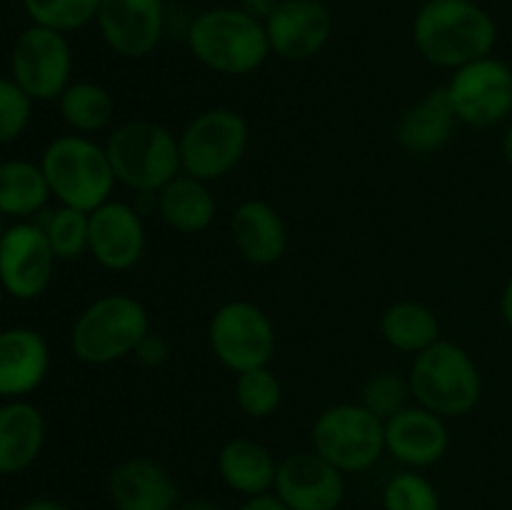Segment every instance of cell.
Returning <instances> with one entry per match:
<instances>
[{"label":"cell","instance_id":"5bb4252c","mask_svg":"<svg viewBox=\"0 0 512 510\" xmlns=\"http://www.w3.org/2000/svg\"><path fill=\"white\" fill-rule=\"evenodd\" d=\"M273 493L290 510H340L345 500V473L315 450L290 453L278 463Z\"/></svg>","mask_w":512,"mask_h":510},{"label":"cell","instance_id":"2e32d148","mask_svg":"<svg viewBox=\"0 0 512 510\" xmlns=\"http://www.w3.org/2000/svg\"><path fill=\"white\" fill-rule=\"evenodd\" d=\"M270 53L290 63L315 58L333 35V15L318 0H280L265 23Z\"/></svg>","mask_w":512,"mask_h":510},{"label":"cell","instance_id":"60d3db41","mask_svg":"<svg viewBox=\"0 0 512 510\" xmlns=\"http://www.w3.org/2000/svg\"><path fill=\"white\" fill-rule=\"evenodd\" d=\"M5 295H8V293H5V288H3V283H0V305H3V298H5Z\"/></svg>","mask_w":512,"mask_h":510},{"label":"cell","instance_id":"9c48e42d","mask_svg":"<svg viewBox=\"0 0 512 510\" xmlns=\"http://www.w3.org/2000/svg\"><path fill=\"white\" fill-rule=\"evenodd\" d=\"M208 343L215 360L230 373L270 365L278 345L275 325L260 305L230 300L213 313L208 323Z\"/></svg>","mask_w":512,"mask_h":510},{"label":"cell","instance_id":"4fadbf2b","mask_svg":"<svg viewBox=\"0 0 512 510\" xmlns=\"http://www.w3.org/2000/svg\"><path fill=\"white\" fill-rule=\"evenodd\" d=\"M165 18V0H103L95 25L115 55L135 60L158 48Z\"/></svg>","mask_w":512,"mask_h":510},{"label":"cell","instance_id":"7402d4cb","mask_svg":"<svg viewBox=\"0 0 512 510\" xmlns=\"http://www.w3.org/2000/svg\"><path fill=\"white\" fill-rule=\"evenodd\" d=\"M455 125H458V115L450 105L448 93L445 88H438L430 90L400 115L395 138L408 153L433 155L450 143Z\"/></svg>","mask_w":512,"mask_h":510},{"label":"cell","instance_id":"1f68e13d","mask_svg":"<svg viewBox=\"0 0 512 510\" xmlns=\"http://www.w3.org/2000/svg\"><path fill=\"white\" fill-rule=\"evenodd\" d=\"M408 398H413L408 375L403 378L395 370H378V373H373L365 380L363 393H360V405H365L380 420H388L390 415H395L408 405Z\"/></svg>","mask_w":512,"mask_h":510},{"label":"cell","instance_id":"603a6c76","mask_svg":"<svg viewBox=\"0 0 512 510\" xmlns=\"http://www.w3.org/2000/svg\"><path fill=\"white\" fill-rule=\"evenodd\" d=\"M278 460L253 438H233L220 448L218 475L233 493L243 498L273 493Z\"/></svg>","mask_w":512,"mask_h":510},{"label":"cell","instance_id":"8d00e7d4","mask_svg":"<svg viewBox=\"0 0 512 510\" xmlns=\"http://www.w3.org/2000/svg\"><path fill=\"white\" fill-rule=\"evenodd\" d=\"M15 510H70L63 500H55V498H33L28 503L18 505Z\"/></svg>","mask_w":512,"mask_h":510},{"label":"cell","instance_id":"52a82bcc","mask_svg":"<svg viewBox=\"0 0 512 510\" xmlns=\"http://www.w3.org/2000/svg\"><path fill=\"white\" fill-rule=\"evenodd\" d=\"M313 450L345 475L365 473L385 453V420L360 403H338L315 418Z\"/></svg>","mask_w":512,"mask_h":510},{"label":"cell","instance_id":"b9f144b4","mask_svg":"<svg viewBox=\"0 0 512 510\" xmlns=\"http://www.w3.org/2000/svg\"><path fill=\"white\" fill-rule=\"evenodd\" d=\"M3 233H5V223H3V215H0V238H3Z\"/></svg>","mask_w":512,"mask_h":510},{"label":"cell","instance_id":"7c38bea8","mask_svg":"<svg viewBox=\"0 0 512 510\" xmlns=\"http://www.w3.org/2000/svg\"><path fill=\"white\" fill-rule=\"evenodd\" d=\"M58 258L33 220L8 225L0 238V283L18 300H35L48 290Z\"/></svg>","mask_w":512,"mask_h":510},{"label":"cell","instance_id":"836d02e7","mask_svg":"<svg viewBox=\"0 0 512 510\" xmlns=\"http://www.w3.org/2000/svg\"><path fill=\"white\" fill-rule=\"evenodd\" d=\"M133 355L140 360V363L148 365V368H158V365H163L165 360H168L170 348L163 340V335L148 333L143 340H140V345L135 348Z\"/></svg>","mask_w":512,"mask_h":510},{"label":"cell","instance_id":"9a60e30c","mask_svg":"<svg viewBox=\"0 0 512 510\" xmlns=\"http://www.w3.org/2000/svg\"><path fill=\"white\" fill-rule=\"evenodd\" d=\"M145 243V223L133 205L110 198L90 213L88 253L100 268L115 273L135 268L145 253Z\"/></svg>","mask_w":512,"mask_h":510},{"label":"cell","instance_id":"4dcf8cb0","mask_svg":"<svg viewBox=\"0 0 512 510\" xmlns=\"http://www.w3.org/2000/svg\"><path fill=\"white\" fill-rule=\"evenodd\" d=\"M440 493L420 470L405 468L383 488V510H440Z\"/></svg>","mask_w":512,"mask_h":510},{"label":"cell","instance_id":"ba28073f","mask_svg":"<svg viewBox=\"0 0 512 510\" xmlns=\"http://www.w3.org/2000/svg\"><path fill=\"white\" fill-rule=\"evenodd\" d=\"M248 143V120L238 110H203L178 135L183 173L205 180V183L225 178L240 165Z\"/></svg>","mask_w":512,"mask_h":510},{"label":"cell","instance_id":"30bf717a","mask_svg":"<svg viewBox=\"0 0 512 510\" xmlns=\"http://www.w3.org/2000/svg\"><path fill=\"white\" fill-rule=\"evenodd\" d=\"M73 75V48L60 30L30 23L10 50V78L30 100H58Z\"/></svg>","mask_w":512,"mask_h":510},{"label":"cell","instance_id":"277c9868","mask_svg":"<svg viewBox=\"0 0 512 510\" xmlns=\"http://www.w3.org/2000/svg\"><path fill=\"white\" fill-rule=\"evenodd\" d=\"M150 333V315L138 298L108 293L85 305L70 328V348L85 365H110L135 353Z\"/></svg>","mask_w":512,"mask_h":510},{"label":"cell","instance_id":"d590c367","mask_svg":"<svg viewBox=\"0 0 512 510\" xmlns=\"http://www.w3.org/2000/svg\"><path fill=\"white\" fill-rule=\"evenodd\" d=\"M238 510H290V508L275 493H263V495H253V498H245Z\"/></svg>","mask_w":512,"mask_h":510},{"label":"cell","instance_id":"cb8c5ba5","mask_svg":"<svg viewBox=\"0 0 512 510\" xmlns=\"http://www.w3.org/2000/svg\"><path fill=\"white\" fill-rule=\"evenodd\" d=\"M158 213L165 225L178 233L198 235L213 225L218 205L205 180L180 173L158 195Z\"/></svg>","mask_w":512,"mask_h":510},{"label":"cell","instance_id":"f35d334b","mask_svg":"<svg viewBox=\"0 0 512 510\" xmlns=\"http://www.w3.org/2000/svg\"><path fill=\"white\" fill-rule=\"evenodd\" d=\"M178 510H223L218 503H213V500H205V498H198V500H185V503L178 505Z\"/></svg>","mask_w":512,"mask_h":510},{"label":"cell","instance_id":"f1b7e54d","mask_svg":"<svg viewBox=\"0 0 512 510\" xmlns=\"http://www.w3.org/2000/svg\"><path fill=\"white\" fill-rule=\"evenodd\" d=\"M235 403L248 418L265 420L283 403V385L280 378L263 365V368L245 370L235 378Z\"/></svg>","mask_w":512,"mask_h":510},{"label":"cell","instance_id":"7bdbcfd3","mask_svg":"<svg viewBox=\"0 0 512 510\" xmlns=\"http://www.w3.org/2000/svg\"><path fill=\"white\" fill-rule=\"evenodd\" d=\"M318 3H325V5H328V3H335V0H318Z\"/></svg>","mask_w":512,"mask_h":510},{"label":"cell","instance_id":"ee69618b","mask_svg":"<svg viewBox=\"0 0 512 510\" xmlns=\"http://www.w3.org/2000/svg\"><path fill=\"white\" fill-rule=\"evenodd\" d=\"M420 3H425V0H420Z\"/></svg>","mask_w":512,"mask_h":510},{"label":"cell","instance_id":"8fae6325","mask_svg":"<svg viewBox=\"0 0 512 510\" xmlns=\"http://www.w3.org/2000/svg\"><path fill=\"white\" fill-rule=\"evenodd\" d=\"M458 123L493 128L512 115V68L495 55L453 70L445 85Z\"/></svg>","mask_w":512,"mask_h":510},{"label":"cell","instance_id":"ab89813d","mask_svg":"<svg viewBox=\"0 0 512 510\" xmlns=\"http://www.w3.org/2000/svg\"><path fill=\"white\" fill-rule=\"evenodd\" d=\"M500 150H503V158H505V163H508V168L512 170V123L508 125V130H505V135H503V143H500Z\"/></svg>","mask_w":512,"mask_h":510},{"label":"cell","instance_id":"5b68a950","mask_svg":"<svg viewBox=\"0 0 512 510\" xmlns=\"http://www.w3.org/2000/svg\"><path fill=\"white\" fill-rule=\"evenodd\" d=\"M115 180L135 193L158 195L183 173L178 135L155 120H128L105 143Z\"/></svg>","mask_w":512,"mask_h":510},{"label":"cell","instance_id":"ac0fdd59","mask_svg":"<svg viewBox=\"0 0 512 510\" xmlns=\"http://www.w3.org/2000/svg\"><path fill=\"white\" fill-rule=\"evenodd\" d=\"M108 498L115 510H178L183 503L173 473L148 455L125 458L110 470Z\"/></svg>","mask_w":512,"mask_h":510},{"label":"cell","instance_id":"d6a6232c","mask_svg":"<svg viewBox=\"0 0 512 510\" xmlns=\"http://www.w3.org/2000/svg\"><path fill=\"white\" fill-rule=\"evenodd\" d=\"M33 115V100L15 85L13 78L0 75V145H8L25 133Z\"/></svg>","mask_w":512,"mask_h":510},{"label":"cell","instance_id":"e575fe53","mask_svg":"<svg viewBox=\"0 0 512 510\" xmlns=\"http://www.w3.org/2000/svg\"><path fill=\"white\" fill-rule=\"evenodd\" d=\"M280 0H238V8L243 10L245 15H250L253 20H258V23H268L270 15L278 10Z\"/></svg>","mask_w":512,"mask_h":510},{"label":"cell","instance_id":"83f0119b","mask_svg":"<svg viewBox=\"0 0 512 510\" xmlns=\"http://www.w3.org/2000/svg\"><path fill=\"white\" fill-rule=\"evenodd\" d=\"M43 218L35 223L43 228L50 248H53L58 260H78L88 253V235H90V213L68 205H58L55 210L40 213Z\"/></svg>","mask_w":512,"mask_h":510},{"label":"cell","instance_id":"484cf974","mask_svg":"<svg viewBox=\"0 0 512 510\" xmlns=\"http://www.w3.org/2000/svg\"><path fill=\"white\" fill-rule=\"evenodd\" d=\"M380 333L390 348L418 355L440 340V320L418 300H398L380 315Z\"/></svg>","mask_w":512,"mask_h":510},{"label":"cell","instance_id":"4316f807","mask_svg":"<svg viewBox=\"0 0 512 510\" xmlns=\"http://www.w3.org/2000/svg\"><path fill=\"white\" fill-rule=\"evenodd\" d=\"M65 125L78 135H93L108 128L115 118V100L108 88L93 80H78L58 98Z\"/></svg>","mask_w":512,"mask_h":510},{"label":"cell","instance_id":"44dd1931","mask_svg":"<svg viewBox=\"0 0 512 510\" xmlns=\"http://www.w3.org/2000/svg\"><path fill=\"white\" fill-rule=\"evenodd\" d=\"M45 418L30 400L0 405V475H18L40 458L45 445Z\"/></svg>","mask_w":512,"mask_h":510},{"label":"cell","instance_id":"d6986e66","mask_svg":"<svg viewBox=\"0 0 512 510\" xmlns=\"http://www.w3.org/2000/svg\"><path fill=\"white\" fill-rule=\"evenodd\" d=\"M50 370L48 340L33 328L0 330V398L20 400L38 390Z\"/></svg>","mask_w":512,"mask_h":510},{"label":"cell","instance_id":"7a4b0ae2","mask_svg":"<svg viewBox=\"0 0 512 510\" xmlns=\"http://www.w3.org/2000/svg\"><path fill=\"white\" fill-rule=\"evenodd\" d=\"M188 50L218 75H250L270 58L265 25L235 8H210L188 28Z\"/></svg>","mask_w":512,"mask_h":510},{"label":"cell","instance_id":"f546056e","mask_svg":"<svg viewBox=\"0 0 512 510\" xmlns=\"http://www.w3.org/2000/svg\"><path fill=\"white\" fill-rule=\"evenodd\" d=\"M103 0H23V10L33 25L75 33L95 23Z\"/></svg>","mask_w":512,"mask_h":510},{"label":"cell","instance_id":"3957f363","mask_svg":"<svg viewBox=\"0 0 512 510\" xmlns=\"http://www.w3.org/2000/svg\"><path fill=\"white\" fill-rule=\"evenodd\" d=\"M40 168L48 180L50 195L60 205L93 213L113 198L115 173L105 145L90 135H60L50 140L40 155Z\"/></svg>","mask_w":512,"mask_h":510},{"label":"cell","instance_id":"d4e9b609","mask_svg":"<svg viewBox=\"0 0 512 510\" xmlns=\"http://www.w3.org/2000/svg\"><path fill=\"white\" fill-rule=\"evenodd\" d=\"M53 198L40 163L3 160L0 163V215L28 220L40 215Z\"/></svg>","mask_w":512,"mask_h":510},{"label":"cell","instance_id":"8992f818","mask_svg":"<svg viewBox=\"0 0 512 510\" xmlns=\"http://www.w3.org/2000/svg\"><path fill=\"white\" fill-rule=\"evenodd\" d=\"M408 383L415 403L445 420L468 415L483 395V375L473 355L443 338L415 355Z\"/></svg>","mask_w":512,"mask_h":510},{"label":"cell","instance_id":"ffe728a7","mask_svg":"<svg viewBox=\"0 0 512 510\" xmlns=\"http://www.w3.org/2000/svg\"><path fill=\"white\" fill-rule=\"evenodd\" d=\"M230 238L240 258L250 265H273L288 250V228L270 203L243 200L230 215Z\"/></svg>","mask_w":512,"mask_h":510},{"label":"cell","instance_id":"e0dca14e","mask_svg":"<svg viewBox=\"0 0 512 510\" xmlns=\"http://www.w3.org/2000/svg\"><path fill=\"white\" fill-rule=\"evenodd\" d=\"M450 448L445 418L423 405H405L385 420V453L405 468L423 470L440 463Z\"/></svg>","mask_w":512,"mask_h":510},{"label":"cell","instance_id":"74e56055","mask_svg":"<svg viewBox=\"0 0 512 510\" xmlns=\"http://www.w3.org/2000/svg\"><path fill=\"white\" fill-rule=\"evenodd\" d=\"M500 315H503L505 325L512 330V275L508 283H505L503 295H500Z\"/></svg>","mask_w":512,"mask_h":510},{"label":"cell","instance_id":"6da1fadb","mask_svg":"<svg viewBox=\"0 0 512 510\" xmlns=\"http://www.w3.org/2000/svg\"><path fill=\"white\" fill-rule=\"evenodd\" d=\"M413 43L428 63L458 70L493 55L498 25L475 0H425L413 20Z\"/></svg>","mask_w":512,"mask_h":510}]
</instances>
